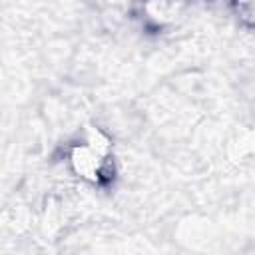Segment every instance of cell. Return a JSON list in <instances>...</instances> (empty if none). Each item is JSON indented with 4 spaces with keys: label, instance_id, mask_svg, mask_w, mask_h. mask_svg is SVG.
<instances>
[{
    "label": "cell",
    "instance_id": "cell-2",
    "mask_svg": "<svg viewBox=\"0 0 255 255\" xmlns=\"http://www.w3.org/2000/svg\"><path fill=\"white\" fill-rule=\"evenodd\" d=\"M237 2H239L241 6H249V4H251V0H237Z\"/></svg>",
    "mask_w": 255,
    "mask_h": 255
},
{
    "label": "cell",
    "instance_id": "cell-1",
    "mask_svg": "<svg viewBox=\"0 0 255 255\" xmlns=\"http://www.w3.org/2000/svg\"><path fill=\"white\" fill-rule=\"evenodd\" d=\"M108 157H110V139L102 131L94 129L90 131L84 143H78L72 147L70 165L74 173L80 175L82 179L100 183L106 177Z\"/></svg>",
    "mask_w": 255,
    "mask_h": 255
}]
</instances>
